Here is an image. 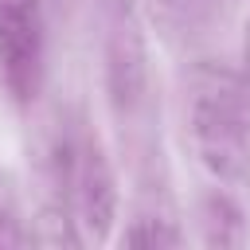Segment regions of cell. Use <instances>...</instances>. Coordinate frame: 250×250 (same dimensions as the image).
<instances>
[{
    "label": "cell",
    "instance_id": "9c48e42d",
    "mask_svg": "<svg viewBox=\"0 0 250 250\" xmlns=\"http://www.w3.org/2000/svg\"><path fill=\"white\" fill-rule=\"evenodd\" d=\"M242 70L250 74V16H246V27H242Z\"/></svg>",
    "mask_w": 250,
    "mask_h": 250
},
{
    "label": "cell",
    "instance_id": "8992f818",
    "mask_svg": "<svg viewBox=\"0 0 250 250\" xmlns=\"http://www.w3.org/2000/svg\"><path fill=\"white\" fill-rule=\"evenodd\" d=\"M234 0H148V12L168 39H195Z\"/></svg>",
    "mask_w": 250,
    "mask_h": 250
},
{
    "label": "cell",
    "instance_id": "3957f363",
    "mask_svg": "<svg viewBox=\"0 0 250 250\" xmlns=\"http://www.w3.org/2000/svg\"><path fill=\"white\" fill-rule=\"evenodd\" d=\"M47 82L43 0H0V90L16 109H31Z\"/></svg>",
    "mask_w": 250,
    "mask_h": 250
},
{
    "label": "cell",
    "instance_id": "ba28073f",
    "mask_svg": "<svg viewBox=\"0 0 250 250\" xmlns=\"http://www.w3.org/2000/svg\"><path fill=\"white\" fill-rule=\"evenodd\" d=\"M31 223L23 215V199H20V184L8 168H0V246H31Z\"/></svg>",
    "mask_w": 250,
    "mask_h": 250
},
{
    "label": "cell",
    "instance_id": "277c9868",
    "mask_svg": "<svg viewBox=\"0 0 250 250\" xmlns=\"http://www.w3.org/2000/svg\"><path fill=\"white\" fill-rule=\"evenodd\" d=\"M102 62H105V94L113 117L121 125H137L141 109L148 105V51H145L141 16L129 0L105 4Z\"/></svg>",
    "mask_w": 250,
    "mask_h": 250
},
{
    "label": "cell",
    "instance_id": "7a4b0ae2",
    "mask_svg": "<svg viewBox=\"0 0 250 250\" xmlns=\"http://www.w3.org/2000/svg\"><path fill=\"white\" fill-rule=\"evenodd\" d=\"M70 145H66V195L78 246H98L113 234L117 223V172L113 160L82 109H66Z\"/></svg>",
    "mask_w": 250,
    "mask_h": 250
},
{
    "label": "cell",
    "instance_id": "5b68a950",
    "mask_svg": "<svg viewBox=\"0 0 250 250\" xmlns=\"http://www.w3.org/2000/svg\"><path fill=\"white\" fill-rule=\"evenodd\" d=\"M195 227H199V242L203 246H246L250 242V223H246V207L238 199V191L211 184L199 203H195Z\"/></svg>",
    "mask_w": 250,
    "mask_h": 250
},
{
    "label": "cell",
    "instance_id": "52a82bcc",
    "mask_svg": "<svg viewBox=\"0 0 250 250\" xmlns=\"http://www.w3.org/2000/svg\"><path fill=\"white\" fill-rule=\"evenodd\" d=\"M184 238L188 234L180 230L176 211L156 195H145L137 203L133 219L121 230V246H145V250H152V246H184Z\"/></svg>",
    "mask_w": 250,
    "mask_h": 250
},
{
    "label": "cell",
    "instance_id": "6da1fadb",
    "mask_svg": "<svg viewBox=\"0 0 250 250\" xmlns=\"http://www.w3.org/2000/svg\"><path fill=\"white\" fill-rule=\"evenodd\" d=\"M184 137L211 184L250 188V74L242 62L195 59L184 74Z\"/></svg>",
    "mask_w": 250,
    "mask_h": 250
}]
</instances>
